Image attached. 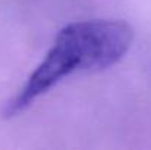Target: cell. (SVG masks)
<instances>
[{"label":"cell","mask_w":151,"mask_h":150,"mask_svg":"<svg viewBox=\"0 0 151 150\" xmlns=\"http://www.w3.org/2000/svg\"><path fill=\"white\" fill-rule=\"evenodd\" d=\"M134 30L125 21L91 19L65 25L51 49L4 109L16 116L57 83L79 71H99L116 65L132 46Z\"/></svg>","instance_id":"cell-1"}]
</instances>
